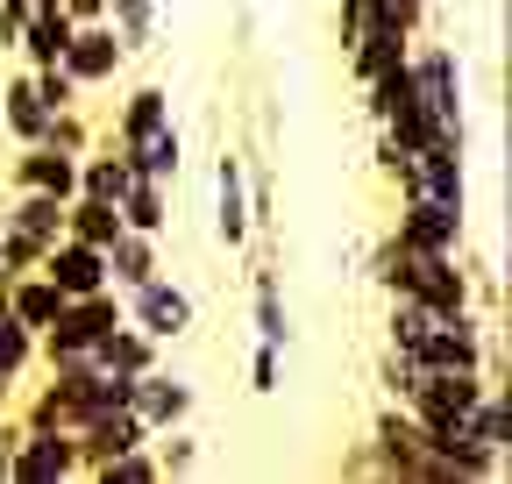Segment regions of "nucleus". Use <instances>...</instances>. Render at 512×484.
<instances>
[{"label": "nucleus", "mask_w": 512, "mask_h": 484, "mask_svg": "<svg viewBox=\"0 0 512 484\" xmlns=\"http://www.w3.org/2000/svg\"><path fill=\"white\" fill-rule=\"evenodd\" d=\"M406 72H413V100L441 129H463V57L448 43H420V50H406Z\"/></svg>", "instance_id": "obj_1"}, {"label": "nucleus", "mask_w": 512, "mask_h": 484, "mask_svg": "<svg viewBox=\"0 0 512 484\" xmlns=\"http://www.w3.org/2000/svg\"><path fill=\"white\" fill-rule=\"evenodd\" d=\"M121 321H136L150 342H178V335L192 328V292H185V285H171V278L157 271V278H143V285H128Z\"/></svg>", "instance_id": "obj_2"}, {"label": "nucleus", "mask_w": 512, "mask_h": 484, "mask_svg": "<svg viewBox=\"0 0 512 484\" xmlns=\"http://www.w3.org/2000/svg\"><path fill=\"white\" fill-rule=\"evenodd\" d=\"M8 477H15V484L86 477V470H79V442L64 435V428H22V435H15V456H8Z\"/></svg>", "instance_id": "obj_3"}, {"label": "nucleus", "mask_w": 512, "mask_h": 484, "mask_svg": "<svg viewBox=\"0 0 512 484\" xmlns=\"http://www.w3.org/2000/svg\"><path fill=\"white\" fill-rule=\"evenodd\" d=\"M64 299H86V292H107V250H93V242H79V235H57L50 250H43V264H36Z\"/></svg>", "instance_id": "obj_4"}, {"label": "nucleus", "mask_w": 512, "mask_h": 484, "mask_svg": "<svg viewBox=\"0 0 512 484\" xmlns=\"http://www.w3.org/2000/svg\"><path fill=\"white\" fill-rule=\"evenodd\" d=\"M121 57H128V50H121V36H114L107 15H100V22H79V29H72V43H64L57 65L72 72L79 86H107V79L121 72Z\"/></svg>", "instance_id": "obj_5"}, {"label": "nucleus", "mask_w": 512, "mask_h": 484, "mask_svg": "<svg viewBox=\"0 0 512 484\" xmlns=\"http://www.w3.org/2000/svg\"><path fill=\"white\" fill-rule=\"evenodd\" d=\"M214 228H221L228 250H242V242H249V171H242L235 150L214 157Z\"/></svg>", "instance_id": "obj_6"}, {"label": "nucleus", "mask_w": 512, "mask_h": 484, "mask_svg": "<svg viewBox=\"0 0 512 484\" xmlns=\"http://www.w3.org/2000/svg\"><path fill=\"white\" fill-rule=\"evenodd\" d=\"M399 235L420 242V250H463V207H448V200H434V193H406Z\"/></svg>", "instance_id": "obj_7"}, {"label": "nucleus", "mask_w": 512, "mask_h": 484, "mask_svg": "<svg viewBox=\"0 0 512 484\" xmlns=\"http://www.w3.org/2000/svg\"><path fill=\"white\" fill-rule=\"evenodd\" d=\"M128 406L143 413L150 435H157V428H185V420H192V385H185V378H164V371H143L136 392H128Z\"/></svg>", "instance_id": "obj_8"}, {"label": "nucleus", "mask_w": 512, "mask_h": 484, "mask_svg": "<svg viewBox=\"0 0 512 484\" xmlns=\"http://www.w3.org/2000/svg\"><path fill=\"white\" fill-rule=\"evenodd\" d=\"M15 186H36V193L72 200V193H79V157L57 150V143H22V157H15Z\"/></svg>", "instance_id": "obj_9"}, {"label": "nucleus", "mask_w": 512, "mask_h": 484, "mask_svg": "<svg viewBox=\"0 0 512 484\" xmlns=\"http://www.w3.org/2000/svg\"><path fill=\"white\" fill-rule=\"evenodd\" d=\"M93 363H100V371H114V378H143V371H157V342H150L136 321H114V328L93 342Z\"/></svg>", "instance_id": "obj_10"}, {"label": "nucleus", "mask_w": 512, "mask_h": 484, "mask_svg": "<svg viewBox=\"0 0 512 484\" xmlns=\"http://www.w3.org/2000/svg\"><path fill=\"white\" fill-rule=\"evenodd\" d=\"M57 307H64V292H57L43 271H15V278H8V314H15L29 335H43V328L57 321Z\"/></svg>", "instance_id": "obj_11"}, {"label": "nucleus", "mask_w": 512, "mask_h": 484, "mask_svg": "<svg viewBox=\"0 0 512 484\" xmlns=\"http://www.w3.org/2000/svg\"><path fill=\"white\" fill-rule=\"evenodd\" d=\"M121 157H128V171H136V178H164V186H171V178H178V129H171V121H157V129H143L136 143H114Z\"/></svg>", "instance_id": "obj_12"}, {"label": "nucleus", "mask_w": 512, "mask_h": 484, "mask_svg": "<svg viewBox=\"0 0 512 484\" xmlns=\"http://www.w3.org/2000/svg\"><path fill=\"white\" fill-rule=\"evenodd\" d=\"M143 278H157V235H143V228H121L114 242H107V285H143Z\"/></svg>", "instance_id": "obj_13"}, {"label": "nucleus", "mask_w": 512, "mask_h": 484, "mask_svg": "<svg viewBox=\"0 0 512 484\" xmlns=\"http://www.w3.org/2000/svg\"><path fill=\"white\" fill-rule=\"evenodd\" d=\"M72 15H64V8H29V22H22V57H29V65H57V57H64V43H72Z\"/></svg>", "instance_id": "obj_14"}, {"label": "nucleus", "mask_w": 512, "mask_h": 484, "mask_svg": "<svg viewBox=\"0 0 512 484\" xmlns=\"http://www.w3.org/2000/svg\"><path fill=\"white\" fill-rule=\"evenodd\" d=\"M64 235L93 242V250H107V242L121 235V207L114 200H93V193H72L64 200Z\"/></svg>", "instance_id": "obj_15"}, {"label": "nucleus", "mask_w": 512, "mask_h": 484, "mask_svg": "<svg viewBox=\"0 0 512 484\" xmlns=\"http://www.w3.org/2000/svg\"><path fill=\"white\" fill-rule=\"evenodd\" d=\"M0 221H8V228H22V235H36V242H57V235H64V200H57V193L22 186L15 214H0Z\"/></svg>", "instance_id": "obj_16"}, {"label": "nucleus", "mask_w": 512, "mask_h": 484, "mask_svg": "<svg viewBox=\"0 0 512 484\" xmlns=\"http://www.w3.org/2000/svg\"><path fill=\"white\" fill-rule=\"evenodd\" d=\"M121 207V228H143V235H164V178H128V193L114 200Z\"/></svg>", "instance_id": "obj_17"}, {"label": "nucleus", "mask_w": 512, "mask_h": 484, "mask_svg": "<svg viewBox=\"0 0 512 484\" xmlns=\"http://www.w3.org/2000/svg\"><path fill=\"white\" fill-rule=\"evenodd\" d=\"M128 178H136V171H128L121 150H86L79 157V193H93V200H121Z\"/></svg>", "instance_id": "obj_18"}, {"label": "nucleus", "mask_w": 512, "mask_h": 484, "mask_svg": "<svg viewBox=\"0 0 512 484\" xmlns=\"http://www.w3.org/2000/svg\"><path fill=\"white\" fill-rule=\"evenodd\" d=\"M256 342H271V349L292 342V314H285V292H278V271L271 264L256 271Z\"/></svg>", "instance_id": "obj_19"}, {"label": "nucleus", "mask_w": 512, "mask_h": 484, "mask_svg": "<svg viewBox=\"0 0 512 484\" xmlns=\"http://www.w3.org/2000/svg\"><path fill=\"white\" fill-rule=\"evenodd\" d=\"M0 114H8V136H15V143H43V136H50V107L36 100L29 79L8 86V107H0Z\"/></svg>", "instance_id": "obj_20"}, {"label": "nucleus", "mask_w": 512, "mask_h": 484, "mask_svg": "<svg viewBox=\"0 0 512 484\" xmlns=\"http://www.w3.org/2000/svg\"><path fill=\"white\" fill-rule=\"evenodd\" d=\"M157 121H171L164 86H136V93H128V107H121V121H114V143H136L143 129H157Z\"/></svg>", "instance_id": "obj_21"}, {"label": "nucleus", "mask_w": 512, "mask_h": 484, "mask_svg": "<svg viewBox=\"0 0 512 484\" xmlns=\"http://www.w3.org/2000/svg\"><path fill=\"white\" fill-rule=\"evenodd\" d=\"M434 307H420V299H406V292H392V349L399 356H420V342L434 335Z\"/></svg>", "instance_id": "obj_22"}, {"label": "nucleus", "mask_w": 512, "mask_h": 484, "mask_svg": "<svg viewBox=\"0 0 512 484\" xmlns=\"http://www.w3.org/2000/svg\"><path fill=\"white\" fill-rule=\"evenodd\" d=\"M107 29L121 36V50H143L157 36V0H107Z\"/></svg>", "instance_id": "obj_23"}, {"label": "nucleus", "mask_w": 512, "mask_h": 484, "mask_svg": "<svg viewBox=\"0 0 512 484\" xmlns=\"http://www.w3.org/2000/svg\"><path fill=\"white\" fill-rule=\"evenodd\" d=\"M150 456H157L164 477H192V470H200V442H192L185 428H157L150 435Z\"/></svg>", "instance_id": "obj_24"}, {"label": "nucleus", "mask_w": 512, "mask_h": 484, "mask_svg": "<svg viewBox=\"0 0 512 484\" xmlns=\"http://www.w3.org/2000/svg\"><path fill=\"white\" fill-rule=\"evenodd\" d=\"M93 477H100V484H157L164 470H157L150 442H136V449H121V456H107V463H100Z\"/></svg>", "instance_id": "obj_25"}, {"label": "nucleus", "mask_w": 512, "mask_h": 484, "mask_svg": "<svg viewBox=\"0 0 512 484\" xmlns=\"http://www.w3.org/2000/svg\"><path fill=\"white\" fill-rule=\"evenodd\" d=\"M29 86H36V100H43L50 114H57V107H79V93H86L64 65H36V72H29Z\"/></svg>", "instance_id": "obj_26"}, {"label": "nucleus", "mask_w": 512, "mask_h": 484, "mask_svg": "<svg viewBox=\"0 0 512 484\" xmlns=\"http://www.w3.org/2000/svg\"><path fill=\"white\" fill-rule=\"evenodd\" d=\"M43 250H50V242H36V235H22V228L0 221V271H36Z\"/></svg>", "instance_id": "obj_27"}, {"label": "nucleus", "mask_w": 512, "mask_h": 484, "mask_svg": "<svg viewBox=\"0 0 512 484\" xmlns=\"http://www.w3.org/2000/svg\"><path fill=\"white\" fill-rule=\"evenodd\" d=\"M43 143H57V150L86 157V150H93V129H86V114H79V107H57V114H50V136H43Z\"/></svg>", "instance_id": "obj_28"}, {"label": "nucleus", "mask_w": 512, "mask_h": 484, "mask_svg": "<svg viewBox=\"0 0 512 484\" xmlns=\"http://www.w3.org/2000/svg\"><path fill=\"white\" fill-rule=\"evenodd\" d=\"M249 392H278V349L271 342H256V356H249Z\"/></svg>", "instance_id": "obj_29"}, {"label": "nucleus", "mask_w": 512, "mask_h": 484, "mask_svg": "<svg viewBox=\"0 0 512 484\" xmlns=\"http://www.w3.org/2000/svg\"><path fill=\"white\" fill-rule=\"evenodd\" d=\"M22 22H29V0H0V50L22 43Z\"/></svg>", "instance_id": "obj_30"}, {"label": "nucleus", "mask_w": 512, "mask_h": 484, "mask_svg": "<svg viewBox=\"0 0 512 484\" xmlns=\"http://www.w3.org/2000/svg\"><path fill=\"white\" fill-rule=\"evenodd\" d=\"M363 22H370V0H342V43H356Z\"/></svg>", "instance_id": "obj_31"}, {"label": "nucleus", "mask_w": 512, "mask_h": 484, "mask_svg": "<svg viewBox=\"0 0 512 484\" xmlns=\"http://www.w3.org/2000/svg\"><path fill=\"white\" fill-rule=\"evenodd\" d=\"M15 435H22V420H8V406H0V477H8V456H15Z\"/></svg>", "instance_id": "obj_32"}, {"label": "nucleus", "mask_w": 512, "mask_h": 484, "mask_svg": "<svg viewBox=\"0 0 512 484\" xmlns=\"http://www.w3.org/2000/svg\"><path fill=\"white\" fill-rule=\"evenodd\" d=\"M57 8L72 15V22H100V15H107V0H57Z\"/></svg>", "instance_id": "obj_33"}, {"label": "nucleus", "mask_w": 512, "mask_h": 484, "mask_svg": "<svg viewBox=\"0 0 512 484\" xmlns=\"http://www.w3.org/2000/svg\"><path fill=\"white\" fill-rule=\"evenodd\" d=\"M29 8H57V0H29Z\"/></svg>", "instance_id": "obj_34"}]
</instances>
